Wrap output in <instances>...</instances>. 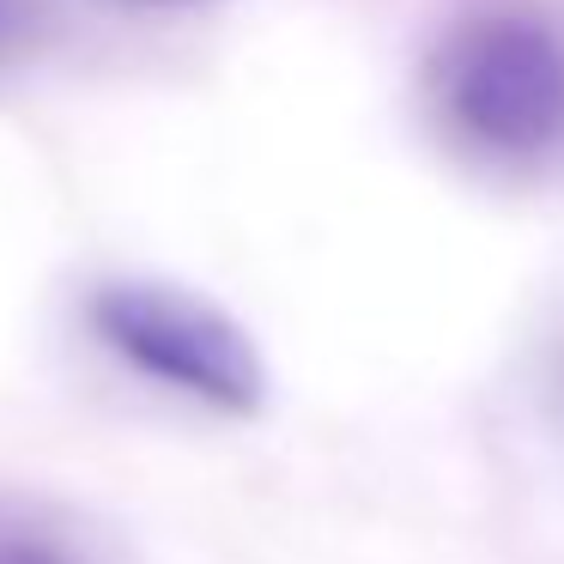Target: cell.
<instances>
[{
	"instance_id": "3",
	"label": "cell",
	"mask_w": 564,
	"mask_h": 564,
	"mask_svg": "<svg viewBox=\"0 0 564 564\" xmlns=\"http://www.w3.org/2000/svg\"><path fill=\"white\" fill-rule=\"evenodd\" d=\"M0 564H98V558L50 516L0 510Z\"/></svg>"
},
{
	"instance_id": "1",
	"label": "cell",
	"mask_w": 564,
	"mask_h": 564,
	"mask_svg": "<svg viewBox=\"0 0 564 564\" xmlns=\"http://www.w3.org/2000/svg\"><path fill=\"white\" fill-rule=\"evenodd\" d=\"M425 104L449 147L498 171L564 159V19L540 0H474L425 55Z\"/></svg>"
},
{
	"instance_id": "2",
	"label": "cell",
	"mask_w": 564,
	"mask_h": 564,
	"mask_svg": "<svg viewBox=\"0 0 564 564\" xmlns=\"http://www.w3.org/2000/svg\"><path fill=\"white\" fill-rule=\"evenodd\" d=\"M86 328L116 365L152 389L219 419L268 413V358L225 304L171 280H98L86 292Z\"/></svg>"
},
{
	"instance_id": "4",
	"label": "cell",
	"mask_w": 564,
	"mask_h": 564,
	"mask_svg": "<svg viewBox=\"0 0 564 564\" xmlns=\"http://www.w3.org/2000/svg\"><path fill=\"white\" fill-rule=\"evenodd\" d=\"M128 13H195V7H213V0H116Z\"/></svg>"
}]
</instances>
